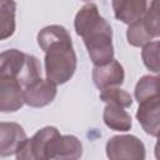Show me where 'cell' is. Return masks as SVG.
I'll return each mask as SVG.
<instances>
[{
	"label": "cell",
	"mask_w": 160,
	"mask_h": 160,
	"mask_svg": "<svg viewBox=\"0 0 160 160\" xmlns=\"http://www.w3.org/2000/svg\"><path fill=\"white\" fill-rule=\"evenodd\" d=\"M56 92V84L41 78L24 88L25 104L31 108H44L55 99Z\"/></svg>",
	"instance_id": "cell-8"
},
{
	"label": "cell",
	"mask_w": 160,
	"mask_h": 160,
	"mask_svg": "<svg viewBox=\"0 0 160 160\" xmlns=\"http://www.w3.org/2000/svg\"><path fill=\"white\" fill-rule=\"evenodd\" d=\"M45 75L56 85L69 81L76 70V55L71 38L58 41L45 50Z\"/></svg>",
	"instance_id": "cell-2"
},
{
	"label": "cell",
	"mask_w": 160,
	"mask_h": 160,
	"mask_svg": "<svg viewBox=\"0 0 160 160\" xmlns=\"http://www.w3.org/2000/svg\"><path fill=\"white\" fill-rule=\"evenodd\" d=\"M126 39L131 46H136V48H145L152 40V38L149 35V32L145 29L142 19L129 25L126 31Z\"/></svg>",
	"instance_id": "cell-18"
},
{
	"label": "cell",
	"mask_w": 160,
	"mask_h": 160,
	"mask_svg": "<svg viewBox=\"0 0 160 160\" xmlns=\"http://www.w3.org/2000/svg\"><path fill=\"white\" fill-rule=\"evenodd\" d=\"M26 134L22 126L16 122L0 124V155L2 158L16 154L18 149L26 140Z\"/></svg>",
	"instance_id": "cell-11"
},
{
	"label": "cell",
	"mask_w": 160,
	"mask_h": 160,
	"mask_svg": "<svg viewBox=\"0 0 160 160\" xmlns=\"http://www.w3.org/2000/svg\"><path fill=\"white\" fill-rule=\"evenodd\" d=\"M156 138H158V140H156V144H155V150H154V154H155L156 160H160V134H159Z\"/></svg>",
	"instance_id": "cell-21"
},
{
	"label": "cell",
	"mask_w": 160,
	"mask_h": 160,
	"mask_svg": "<svg viewBox=\"0 0 160 160\" xmlns=\"http://www.w3.org/2000/svg\"><path fill=\"white\" fill-rule=\"evenodd\" d=\"M111 5L115 18L124 24L131 25L144 18L149 2L145 0H114Z\"/></svg>",
	"instance_id": "cell-12"
},
{
	"label": "cell",
	"mask_w": 160,
	"mask_h": 160,
	"mask_svg": "<svg viewBox=\"0 0 160 160\" xmlns=\"http://www.w3.org/2000/svg\"><path fill=\"white\" fill-rule=\"evenodd\" d=\"M134 95L140 104L149 99L160 98V79L152 75H144L136 82Z\"/></svg>",
	"instance_id": "cell-14"
},
{
	"label": "cell",
	"mask_w": 160,
	"mask_h": 160,
	"mask_svg": "<svg viewBox=\"0 0 160 160\" xmlns=\"http://www.w3.org/2000/svg\"><path fill=\"white\" fill-rule=\"evenodd\" d=\"M158 78H159V79H160V75H159V76H158Z\"/></svg>",
	"instance_id": "cell-22"
},
{
	"label": "cell",
	"mask_w": 160,
	"mask_h": 160,
	"mask_svg": "<svg viewBox=\"0 0 160 160\" xmlns=\"http://www.w3.org/2000/svg\"><path fill=\"white\" fill-rule=\"evenodd\" d=\"M125 72L121 64L112 59L110 62L92 69V81L95 86L101 91L108 88H118L124 82Z\"/></svg>",
	"instance_id": "cell-9"
},
{
	"label": "cell",
	"mask_w": 160,
	"mask_h": 160,
	"mask_svg": "<svg viewBox=\"0 0 160 160\" xmlns=\"http://www.w3.org/2000/svg\"><path fill=\"white\" fill-rule=\"evenodd\" d=\"M71 38L69 31L61 25H49L41 29L38 34V44L41 50H46L50 45Z\"/></svg>",
	"instance_id": "cell-16"
},
{
	"label": "cell",
	"mask_w": 160,
	"mask_h": 160,
	"mask_svg": "<svg viewBox=\"0 0 160 160\" xmlns=\"http://www.w3.org/2000/svg\"><path fill=\"white\" fill-rule=\"evenodd\" d=\"M142 20L149 35L152 39L160 38V0H154L149 2L148 10Z\"/></svg>",
	"instance_id": "cell-17"
},
{
	"label": "cell",
	"mask_w": 160,
	"mask_h": 160,
	"mask_svg": "<svg viewBox=\"0 0 160 160\" xmlns=\"http://www.w3.org/2000/svg\"><path fill=\"white\" fill-rule=\"evenodd\" d=\"M0 76L12 78L26 88L41 79V64L34 55L10 49L0 54Z\"/></svg>",
	"instance_id": "cell-3"
},
{
	"label": "cell",
	"mask_w": 160,
	"mask_h": 160,
	"mask_svg": "<svg viewBox=\"0 0 160 160\" xmlns=\"http://www.w3.org/2000/svg\"><path fill=\"white\" fill-rule=\"evenodd\" d=\"M82 155V145L74 135H60L58 131L49 144L50 160H79Z\"/></svg>",
	"instance_id": "cell-6"
},
{
	"label": "cell",
	"mask_w": 160,
	"mask_h": 160,
	"mask_svg": "<svg viewBox=\"0 0 160 160\" xmlns=\"http://www.w3.org/2000/svg\"><path fill=\"white\" fill-rule=\"evenodd\" d=\"M109 160H145V145L135 135H115L106 142Z\"/></svg>",
	"instance_id": "cell-4"
},
{
	"label": "cell",
	"mask_w": 160,
	"mask_h": 160,
	"mask_svg": "<svg viewBox=\"0 0 160 160\" xmlns=\"http://www.w3.org/2000/svg\"><path fill=\"white\" fill-rule=\"evenodd\" d=\"M141 59L144 65L155 74L160 75V40L151 41L141 51Z\"/></svg>",
	"instance_id": "cell-20"
},
{
	"label": "cell",
	"mask_w": 160,
	"mask_h": 160,
	"mask_svg": "<svg viewBox=\"0 0 160 160\" xmlns=\"http://www.w3.org/2000/svg\"><path fill=\"white\" fill-rule=\"evenodd\" d=\"M104 122L108 128L115 131H128L131 129V116L124 108L112 105V104H106L102 114Z\"/></svg>",
	"instance_id": "cell-13"
},
{
	"label": "cell",
	"mask_w": 160,
	"mask_h": 160,
	"mask_svg": "<svg viewBox=\"0 0 160 160\" xmlns=\"http://www.w3.org/2000/svg\"><path fill=\"white\" fill-rule=\"evenodd\" d=\"M75 31L82 38L94 66L110 62L114 59L111 25L99 14L94 2L84 4L74 21Z\"/></svg>",
	"instance_id": "cell-1"
},
{
	"label": "cell",
	"mask_w": 160,
	"mask_h": 160,
	"mask_svg": "<svg viewBox=\"0 0 160 160\" xmlns=\"http://www.w3.org/2000/svg\"><path fill=\"white\" fill-rule=\"evenodd\" d=\"M16 4L9 0H0V39L10 38L15 31Z\"/></svg>",
	"instance_id": "cell-15"
},
{
	"label": "cell",
	"mask_w": 160,
	"mask_h": 160,
	"mask_svg": "<svg viewBox=\"0 0 160 160\" xmlns=\"http://www.w3.org/2000/svg\"><path fill=\"white\" fill-rule=\"evenodd\" d=\"M25 104L22 85L9 76H0V111H18Z\"/></svg>",
	"instance_id": "cell-7"
},
{
	"label": "cell",
	"mask_w": 160,
	"mask_h": 160,
	"mask_svg": "<svg viewBox=\"0 0 160 160\" xmlns=\"http://www.w3.org/2000/svg\"><path fill=\"white\" fill-rule=\"evenodd\" d=\"M59 130L54 126H45L38 130L32 138L26 139L16 151V160H50L49 144Z\"/></svg>",
	"instance_id": "cell-5"
},
{
	"label": "cell",
	"mask_w": 160,
	"mask_h": 160,
	"mask_svg": "<svg viewBox=\"0 0 160 160\" xmlns=\"http://www.w3.org/2000/svg\"><path fill=\"white\" fill-rule=\"evenodd\" d=\"M100 100L106 104L118 105L121 108H129L132 104L131 95L120 88H108L100 91Z\"/></svg>",
	"instance_id": "cell-19"
},
{
	"label": "cell",
	"mask_w": 160,
	"mask_h": 160,
	"mask_svg": "<svg viewBox=\"0 0 160 160\" xmlns=\"http://www.w3.org/2000/svg\"><path fill=\"white\" fill-rule=\"evenodd\" d=\"M136 119L148 135L158 136L160 134V98L140 102L136 111Z\"/></svg>",
	"instance_id": "cell-10"
}]
</instances>
